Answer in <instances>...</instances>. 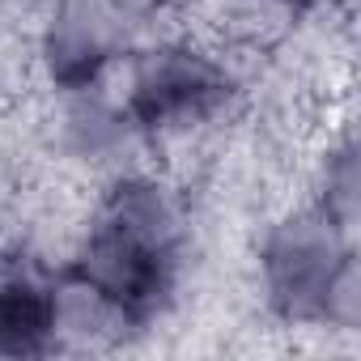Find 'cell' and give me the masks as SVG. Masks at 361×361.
<instances>
[{
  "instance_id": "obj_1",
  "label": "cell",
  "mask_w": 361,
  "mask_h": 361,
  "mask_svg": "<svg viewBox=\"0 0 361 361\" xmlns=\"http://www.w3.org/2000/svg\"><path fill=\"white\" fill-rule=\"evenodd\" d=\"M174 255L178 221L161 188L119 183L73 264V281L119 323H145L170 298Z\"/></svg>"
},
{
  "instance_id": "obj_2",
  "label": "cell",
  "mask_w": 361,
  "mask_h": 361,
  "mask_svg": "<svg viewBox=\"0 0 361 361\" xmlns=\"http://www.w3.org/2000/svg\"><path fill=\"white\" fill-rule=\"evenodd\" d=\"M264 276L285 319H353V255L331 213L285 221L264 251Z\"/></svg>"
},
{
  "instance_id": "obj_3",
  "label": "cell",
  "mask_w": 361,
  "mask_h": 361,
  "mask_svg": "<svg viewBox=\"0 0 361 361\" xmlns=\"http://www.w3.org/2000/svg\"><path fill=\"white\" fill-rule=\"evenodd\" d=\"M230 98V77L196 51H161L153 56L128 98V115L140 128H188L196 119H209Z\"/></svg>"
},
{
  "instance_id": "obj_4",
  "label": "cell",
  "mask_w": 361,
  "mask_h": 361,
  "mask_svg": "<svg viewBox=\"0 0 361 361\" xmlns=\"http://www.w3.org/2000/svg\"><path fill=\"white\" fill-rule=\"evenodd\" d=\"M60 323V298L35 268L0 272V353L35 357L47 353Z\"/></svg>"
},
{
  "instance_id": "obj_5",
  "label": "cell",
  "mask_w": 361,
  "mask_h": 361,
  "mask_svg": "<svg viewBox=\"0 0 361 361\" xmlns=\"http://www.w3.org/2000/svg\"><path fill=\"white\" fill-rule=\"evenodd\" d=\"M115 51V22L98 9V5H81V9H68L56 30H51V43H47V56H51V73L60 85H90L98 77V68L111 60Z\"/></svg>"
}]
</instances>
